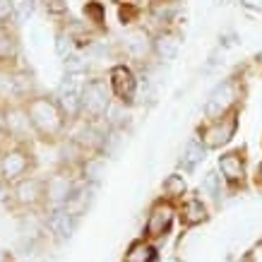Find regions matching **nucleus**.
Returning a JSON list of instances; mask_svg holds the SVG:
<instances>
[{"mask_svg": "<svg viewBox=\"0 0 262 262\" xmlns=\"http://www.w3.org/2000/svg\"><path fill=\"white\" fill-rule=\"evenodd\" d=\"M12 5H15V22L17 24L27 22V19L34 15V10H36V3H34V0H12Z\"/></svg>", "mask_w": 262, "mask_h": 262, "instance_id": "25", "label": "nucleus"}, {"mask_svg": "<svg viewBox=\"0 0 262 262\" xmlns=\"http://www.w3.org/2000/svg\"><path fill=\"white\" fill-rule=\"evenodd\" d=\"M207 151L209 149H207L205 142L198 135L188 137V142L183 144V149H181V159H178V166L183 168V173H192L207 159Z\"/></svg>", "mask_w": 262, "mask_h": 262, "instance_id": "17", "label": "nucleus"}, {"mask_svg": "<svg viewBox=\"0 0 262 262\" xmlns=\"http://www.w3.org/2000/svg\"><path fill=\"white\" fill-rule=\"evenodd\" d=\"M236 41H238V36H236L233 32L222 34V36H219V46H222V48H231V46H236Z\"/></svg>", "mask_w": 262, "mask_h": 262, "instance_id": "28", "label": "nucleus"}, {"mask_svg": "<svg viewBox=\"0 0 262 262\" xmlns=\"http://www.w3.org/2000/svg\"><path fill=\"white\" fill-rule=\"evenodd\" d=\"M216 171L222 173L229 192H238L248 185V157L246 149H229L222 151L216 159Z\"/></svg>", "mask_w": 262, "mask_h": 262, "instance_id": "11", "label": "nucleus"}, {"mask_svg": "<svg viewBox=\"0 0 262 262\" xmlns=\"http://www.w3.org/2000/svg\"><path fill=\"white\" fill-rule=\"evenodd\" d=\"M113 103V94L106 77L89 75L82 87V118L84 123H103Z\"/></svg>", "mask_w": 262, "mask_h": 262, "instance_id": "3", "label": "nucleus"}, {"mask_svg": "<svg viewBox=\"0 0 262 262\" xmlns=\"http://www.w3.org/2000/svg\"><path fill=\"white\" fill-rule=\"evenodd\" d=\"M24 108L29 113V120H32L34 135L39 137L41 142H60L70 127V120L63 113L60 103L56 101L53 94H43V92H36L34 96H29L24 101Z\"/></svg>", "mask_w": 262, "mask_h": 262, "instance_id": "1", "label": "nucleus"}, {"mask_svg": "<svg viewBox=\"0 0 262 262\" xmlns=\"http://www.w3.org/2000/svg\"><path fill=\"white\" fill-rule=\"evenodd\" d=\"M238 3L250 12H260L262 15V0H238Z\"/></svg>", "mask_w": 262, "mask_h": 262, "instance_id": "29", "label": "nucleus"}, {"mask_svg": "<svg viewBox=\"0 0 262 262\" xmlns=\"http://www.w3.org/2000/svg\"><path fill=\"white\" fill-rule=\"evenodd\" d=\"M53 48H56V56L60 58V60H68L70 56H75L80 48H77V43H75V39H72L70 34H68V29H65L63 24H58L56 29V36H53Z\"/></svg>", "mask_w": 262, "mask_h": 262, "instance_id": "23", "label": "nucleus"}, {"mask_svg": "<svg viewBox=\"0 0 262 262\" xmlns=\"http://www.w3.org/2000/svg\"><path fill=\"white\" fill-rule=\"evenodd\" d=\"M106 168H108V157H103L101 151H89V154H84L80 159L75 171H77L80 181L92 183V185H101Z\"/></svg>", "mask_w": 262, "mask_h": 262, "instance_id": "15", "label": "nucleus"}, {"mask_svg": "<svg viewBox=\"0 0 262 262\" xmlns=\"http://www.w3.org/2000/svg\"><path fill=\"white\" fill-rule=\"evenodd\" d=\"M43 10H46V15L51 19H56L58 24L65 22L68 17H70V5H68V0H39Z\"/></svg>", "mask_w": 262, "mask_h": 262, "instance_id": "24", "label": "nucleus"}, {"mask_svg": "<svg viewBox=\"0 0 262 262\" xmlns=\"http://www.w3.org/2000/svg\"><path fill=\"white\" fill-rule=\"evenodd\" d=\"M214 3H219V5H229L231 0H214Z\"/></svg>", "mask_w": 262, "mask_h": 262, "instance_id": "32", "label": "nucleus"}, {"mask_svg": "<svg viewBox=\"0 0 262 262\" xmlns=\"http://www.w3.org/2000/svg\"><path fill=\"white\" fill-rule=\"evenodd\" d=\"M253 183L262 190V161L257 164V168H255V181H253Z\"/></svg>", "mask_w": 262, "mask_h": 262, "instance_id": "30", "label": "nucleus"}, {"mask_svg": "<svg viewBox=\"0 0 262 262\" xmlns=\"http://www.w3.org/2000/svg\"><path fill=\"white\" fill-rule=\"evenodd\" d=\"M176 214H178V205H176V202H171V200H166V198L154 200L149 207V212H147V219H144L142 236L149 241L166 238L168 233H171Z\"/></svg>", "mask_w": 262, "mask_h": 262, "instance_id": "8", "label": "nucleus"}, {"mask_svg": "<svg viewBox=\"0 0 262 262\" xmlns=\"http://www.w3.org/2000/svg\"><path fill=\"white\" fill-rule=\"evenodd\" d=\"M10 198H12V183L0 176V202H10Z\"/></svg>", "mask_w": 262, "mask_h": 262, "instance_id": "27", "label": "nucleus"}, {"mask_svg": "<svg viewBox=\"0 0 262 262\" xmlns=\"http://www.w3.org/2000/svg\"><path fill=\"white\" fill-rule=\"evenodd\" d=\"M238 125H241V106L229 113H224L222 118L202 120V125L198 127L195 135L205 142V147L209 151H216L224 149L226 144H231V140L238 133Z\"/></svg>", "mask_w": 262, "mask_h": 262, "instance_id": "5", "label": "nucleus"}, {"mask_svg": "<svg viewBox=\"0 0 262 262\" xmlns=\"http://www.w3.org/2000/svg\"><path fill=\"white\" fill-rule=\"evenodd\" d=\"M15 60H19V41H17V34L10 27L0 24V68H12Z\"/></svg>", "mask_w": 262, "mask_h": 262, "instance_id": "18", "label": "nucleus"}, {"mask_svg": "<svg viewBox=\"0 0 262 262\" xmlns=\"http://www.w3.org/2000/svg\"><path fill=\"white\" fill-rule=\"evenodd\" d=\"M161 198L171 200L176 205L188 198V181H185V176L181 171H173V173H168L161 181Z\"/></svg>", "mask_w": 262, "mask_h": 262, "instance_id": "19", "label": "nucleus"}, {"mask_svg": "<svg viewBox=\"0 0 262 262\" xmlns=\"http://www.w3.org/2000/svg\"><path fill=\"white\" fill-rule=\"evenodd\" d=\"M157 260V246L154 241L149 238H137L127 246L125 255H123V262H154Z\"/></svg>", "mask_w": 262, "mask_h": 262, "instance_id": "20", "label": "nucleus"}, {"mask_svg": "<svg viewBox=\"0 0 262 262\" xmlns=\"http://www.w3.org/2000/svg\"><path fill=\"white\" fill-rule=\"evenodd\" d=\"M144 12H147V19L151 22L149 29L159 32V29H166V27H178L183 5L181 0H149Z\"/></svg>", "mask_w": 262, "mask_h": 262, "instance_id": "13", "label": "nucleus"}, {"mask_svg": "<svg viewBox=\"0 0 262 262\" xmlns=\"http://www.w3.org/2000/svg\"><path fill=\"white\" fill-rule=\"evenodd\" d=\"M257 248H260V250H262V241H260V243H257Z\"/></svg>", "mask_w": 262, "mask_h": 262, "instance_id": "33", "label": "nucleus"}, {"mask_svg": "<svg viewBox=\"0 0 262 262\" xmlns=\"http://www.w3.org/2000/svg\"><path fill=\"white\" fill-rule=\"evenodd\" d=\"M200 190L205 192V195H209L212 200H216V202H222L224 192L229 190V188H226L222 173L214 168V171H207V173L202 176V188H200Z\"/></svg>", "mask_w": 262, "mask_h": 262, "instance_id": "22", "label": "nucleus"}, {"mask_svg": "<svg viewBox=\"0 0 262 262\" xmlns=\"http://www.w3.org/2000/svg\"><path fill=\"white\" fill-rule=\"evenodd\" d=\"M36 168V157L29 144L12 142L8 149L0 151V176L8 183H17L34 173Z\"/></svg>", "mask_w": 262, "mask_h": 262, "instance_id": "6", "label": "nucleus"}, {"mask_svg": "<svg viewBox=\"0 0 262 262\" xmlns=\"http://www.w3.org/2000/svg\"><path fill=\"white\" fill-rule=\"evenodd\" d=\"M3 133L12 140V142L29 144L34 135L29 113L24 108V101H10L3 106Z\"/></svg>", "mask_w": 262, "mask_h": 262, "instance_id": "12", "label": "nucleus"}, {"mask_svg": "<svg viewBox=\"0 0 262 262\" xmlns=\"http://www.w3.org/2000/svg\"><path fill=\"white\" fill-rule=\"evenodd\" d=\"M178 219L185 229H195L200 224L209 222V209L207 202L200 195H188V198L178 202Z\"/></svg>", "mask_w": 262, "mask_h": 262, "instance_id": "16", "label": "nucleus"}, {"mask_svg": "<svg viewBox=\"0 0 262 262\" xmlns=\"http://www.w3.org/2000/svg\"><path fill=\"white\" fill-rule=\"evenodd\" d=\"M77 185H80L77 171L70 166H60L58 171L46 176V209H51V207H65L68 200L72 198V192L77 190Z\"/></svg>", "mask_w": 262, "mask_h": 262, "instance_id": "9", "label": "nucleus"}, {"mask_svg": "<svg viewBox=\"0 0 262 262\" xmlns=\"http://www.w3.org/2000/svg\"><path fill=\"white\" fill-rule=\"evenodd\" d=\"M116 51L125 58V63H130L133 68H144V65L151 63L154 58V32L149 27H142V24H133L127 27L123 36L116 43Z\"/></svg>", "mask_w": 262, "mask_h": 262, "instance_id": "2", "label": "nucleus"}, {"mask_svg": "<svg viewBox=\"0 0 262 262\" xmlns=\"http://www.w3.org/2000/svg\"><path fill=\"white\" fill-rule=\"evenodd\" d=\"M183 46V32L181 27H166V29H159L154 32V58L157 63H171L178 58Z\"/></svg>", "mask_w": 262, "mask_h": 262, "instance_id": "14", "label": "nucleus"}, {"mask_svg": "<svg viewBox=\"0 0 262 262\" xmlns=\"http://www.w3.org/2000/svg\"><path fill=\"white\" fill-rule=\"evenodd\" d=\"M106 80H108V87H111L116 101L125 103V106H135L137 96H140V75L133 65L125 60L113 63L106 72Z\"/></svg>", "mask_w": 262, "mask_h": 262, "instance_id": "7", "label": "nucleus"}, {"mask_svg": "<svg viewBox=\"0 0 262 262\" xmlns=\"http://www.w3.org/2000/svg\"><path fill=\"white\" fill-rule=\"evenodd\" d=\"M12 22H15V5H12V0H0V24L10 27Z\"/></svg>", "mask_w": 262, "mask_h": 262, "instance_id": "26", "label": "nucleus"}, {"mask_svg": "<svg viewBox=\"0 0 262 262\" xmlns=\"http://www.w3.org/2000/svg\"><path fill=\"white\" fill-rule=\"evenodd\" d=\"M10 202L19 209L27 212H36V209H46V178L39 176H27L22 181L12 183V198Z\"/></svg>", "mask_w": 262, "mask_h": 262, "instance_id": "10", "label": "nucleus"}, {"mask_svg": "<svg viewBox=\"0 0 262 262\" xmlns=\"http://www.w3.org/2000/svg\"><path fill=\"white\" fill-rule=\"evenodd\" d=\"M243 77H236L231 75L226 80H222L216 84L209 96L205 101V120H214V118H222L224 113L233 111L238 108L241 101H243Z\"/></svg>", "mask_w": 262, "mask_h": 262, "instance_id": "4", "label": "nucleus"}, {"mask_svg": "<svg viewBox=\"0 0 262 262\" xmlns=\"http://www.w3.org/2000/svg\"><path fill=\"white\" fill-rule=\"evenodd\" d=\"M241 262H255V257L248 253V255H243V257H241Z\"/></svg>", "mask_w": 262, "mask_h": 262, "instance_id": "31", "label": "nucleus"}, {"mask_svg": "<svg viewBox=\"0 0 262 262\" xmlns=\"http://www.w3.org/2000/svg\"><path fill=\"white\" fill-rule=\"evenodd\" d=\"M82 15H84V22L92 24L96 32H106V3H101V0H84Z\"/></svg>", "mask_w": 262, "mask_h": 262, "instance_id": "21", "label": "nucleus"}]
</instances>
